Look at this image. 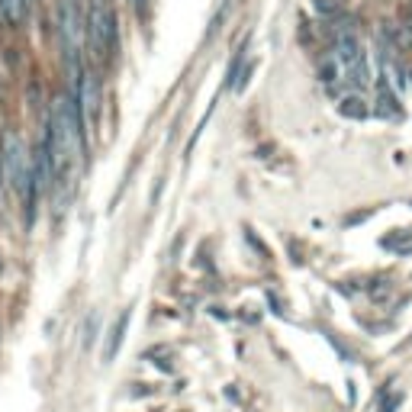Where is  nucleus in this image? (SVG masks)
Listing matches in <instances>:
<instances>
[{
  "label": "nucleus",
  "mask_w": 412,
  "mask_h": 412,
  "mask_svg": "<svg viewBox=\"0 0 412 412\" xmlns=\"http://www.w3.org/2000/svg\"><path fill=\"white\" fill-rule=\"evenodd\" d=\"M3 174L20 190V197L26 203V216L33 219V203L39 187H36V174H33V158L26 155L17 132H3Z\"/></svg>",
  "instance_id": "obj_1"
},
{
  "label": "nucleus",
  "mask_w": 412,
  "mask_h": 412,
  "mask_svg": "<svg viewBox=\"0 0 412 412\" xmlns=\"http://www.w3.org/2000/svg\"><path fill=\"white\" fill-rule=\"evenodd\" d=\"M84 39L91 43L93 55L100 61H109L119 43V23H116V10L109 7L107 0H93L84 20Z\"/></svg>",
  "instance_id": "obj_2"
},
{
  "label": "nucleus",
  "mask_w": 412,
  "mask_h": 412,
  "mask_svg": "<svg viewBox=\"0 0 412 412\" xmlns=\"http://www.w3.org/2000/svg\"><path fill=\"white\" fill-rule=\"evenodd\" d=\"M335 61L342 65L345 81H351L354 87H367L370 84V71H367V55H364L361 43L354 33H342L335 43Z\"/></svg>",
  "instance_id": "obj_3"
},
{
  "label": "nucleus",
  "mask_w": 412,
  "mask_h": 412,
  "mask_svg": "<svg viewBox=\"0 0 412 412\" xmlns=\"http://www.w3.org/2000/svg\"><path fill=\"white\" fill-rule=\"evenodd\" d=\"M75 91H77V100H81V116H84V123H87V119L97 116V107H100V84H97V75H81Z\"/></svg>",
  "instance_id": "obj_4"
},
{
  "label": "nucleus",
  "mask_w": 412,
  "mask_h": 412,
  "mask_svg": "<svg viewBox=\"0 0 412 412\" xmlns=\"http://www.w3.org/2000/svg\"><path fill=\"white\" fill-rule=\"evenodd\" d=\"M126 328H129V312H119V319L109 328V342H107V348H103V361H113V358H116V351L123 348V338H126Z\"/></svg>",
  "instance_id": "obj_5"
},
{
  "label": "nucleus",
  "mask_w": 412,
  "mask_h": 412,
  "mask_svg": "<svg viewBox=\"0 0 412 412\" xmlns=\"http://www.w3.org/2000/svg\"><path fill=\"white\" fill-rule=\"evenodd\" d=\"M374 113H377V116H387V119L399 116V97H396L387 84H377V103H374Z\"/></svg>",
  "instance_id": "obj_6"
},
{
  "label": "nucleus",
  "mask_w": 412,
  "mask_h": 412,
  "mask_svg": "<svg viewBox=\"0 0 412 412\" xmlns=\"http://www.w3.org/2000/svg\"><path fill=\"white\" fill-rule=\"evenodd\" d=\"M338 113H342L345 119H367L370 116L367 103H364L361 97H345V100L338 103Z\"/></svg>",
  "instance_id": "obj_7"
},
{
  "label": "nucleus",
  "mask_w": 412,
  "mask_h": 412,
  "mask_svg": "<svg viewBox=\"0 0 412 412\" xmlns=\"http://www.w3.org/2000/svg\"><path fill=\"white\" fill-rule=\"evenodd\" d=\"M0 7H3V17H7L10 26H20L26 17V0H0Z\"/></svg>",
  "instance_id": "obj_8"
},
{
  "label": "nucleus",
  "mask_w": 412,
  "mask_h": 412,
  "mask_svg": "<svg viewBox=\"0 0 412 412\" xmlns=\"http://www.w3.org/2000/svg\"><path fill=\"white\" fill-rule=\"evenodd\" d=\"M319 77H322V84H326V87H335V81H342V77H345V75H342V65L335 61V55L322 61Z\"/></svg>",
  "instance_id": "obj_9"
},
{
  "label": "nucleus",
  "mask_w": 412,
  "mask_h": 412,
  "mask_svg": "<svg viewBox=\"0 0 412 412\" xmlns=\"http://www.w3.org/2000/svg\"><path fill=\"white\" fill-rule=\"evenodd\" d=\"M312 7L319 17H338L342 13V0H312Z\"/></svg>",
  "instance_id": "obj_10"
},
{
  "label": "nucleus",
  "mask_w": 412,
  "mask_h": 412,
  "mask_svg": "<svg viewBox=\"0 0 412 412\" xmlns=\"http://www.w3.org/2000/svg\"><path fill=\"white\" fill-rule=\"evenodd\" d=\"M399 406H403V393H393V396H387V399H383L380 412H396Z\"/></svg>",
  "instance_id": "obj_11"
},
{
  "label": "nucleus",
  "mask_w": 412,
  "mask_h": 412,
  "mask_svg": "<svg viewBox=\"0 0 412 412\" xmlns=\"http://www.w3.org/2000/svg\"><path fill=\"white\" fill-rule=\"evenodd\" d=\"M409 33H412V26H409Z\"/></svg>",
  "instance_id": "obj_12"
}]
</instances>
